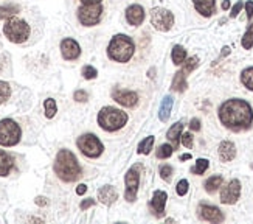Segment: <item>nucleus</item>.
<instances>
[{
  "mask_svg": "<svg viewBox=\"0 0 253 224\" xmlns=\"http://www.w3.org/2000/svg\"><path fill=\"white\" fill-rule=\"evenodd\" d=\"M180 142L185 148H193V136L189 132H182V137H180Z\"/></svg>",
  "mask_w": 253,
  "mask_h": 224,
  "instance_id": "obj_38",
  "label": "nucleus"
},
{
  "mask_svg": "<svg viewBox=\"0 0 253 224\" xmlns=\"http://www.w3.org/2000/svg\"><path fill=\"white\" fill-rule=\"evenodd\" d=\"M112 100L124 107H135L138 103V95L134 91H126V89H115L112 92Z\"/></svg>",
  "mask_w": 253,
  "mask_h": 224,
  "instance_id": "obj_14",
  "label": "nucleus"
},
{
  "mask_svg": "<svg viewBox=\"0 0 253 224\" xmlns=\"http://www.w3.org/2000/svg\"><path fill=\"white\" fill-rule=\"evenodd\" d=\"M129 117L128 114L123 112L118 107L114 106H104L101 107V111L98 112L96 122L99 124V128L106 132H116L120 131L126 123H128Z\"/></svg>",
  "mask_w": 253,
  "mask_h": 224,
  "instance_id": "obj_4",
  "label": "nucleus"
},
{
  "mask_svg": "<svg viewBox=\"0 0 253 224\" xmlns=\"http://www.w3.org/2000/svg\"><path fill=\"white\" fill-rule=\"evenodd\" d=\"M160 177L163 179L165 182H171V179H173V173H174V170L171 165H161L160 167Z\"/></svg>",
  "mask_w": 253,
  "mask_h": 224,
  "instance_id": "obj_35",
  "label": "nucleus"
},
{
  "mask_svg": "<svg viewBox=\"0 0 253 224\" xmlns=\"http://www.w3.org/2000/svg\"><path fill=\"white\" fill-rule=\"evenodd\" d=\"M83 3H101L103 0H81Z\"/></svg>",
  "mask_w": 253,
  "mask_h": 224,
  "instance_id": "obj_47",
  "label": "nucleus"
},
{
  "mask_svg": "<svg viewBox=\"0 0 253 224\" xmlns=\"http://www.w3.org/2000/svg\"><path fill=\"white\" fill-rule=\"evenodd\" d=\"M229 53H230V49H229V47H224V50H222V55H221V56H227Z\"/></svg>",
  "mask_w": 253,
  "mask_h": 224,
  "instance_id": "obj_48",
  "label": "nucleus"
},
{
  "mask_svg": "<svg viewBox=\"0 0 253 224\" xmlns=\"http://www.w3.org/2000/svg\"><path fill=\"white\" fill-rule=\"evenodd\" d=\"M76 147L81 153L89 159H96L101 156L104 151V145L101 143V140H99L95 134H90V132L83 134V136L78 137Z\"/></svg>",
  "mask_w": 253,
  "mask_h": 224,
  "instance_id": "obj_7",
  "label": "nucleus"
},
{
  "mask_svg": "<svg viewBox=\"0 0 253 224\" xmlns=\"http://www.w3.org/2000/svg\"><path fill=\"white\" fill-rule=\"evenodd\" d=\"M252 170H253V165H252Z\"/></svg>",
  "mask_w": 253,
  "mask_h": 224,
  "instance_id": "obj_50",
  "label": "nucleus"
},
{
  "mask_svg": "<svg viewBox=\"0 0 253 224\" xmlns=\"http://www.w3.org/2000/svg\"><path fill=\"white\" fill-rule=\"evenodd\" d=\"M241 83L253 92V67H247L241 72Z\"/></svg>",
  "mask_w": 253,
  "mask_h": 224,
  "instance_id": "obj_28",
  "label": "nucleus"
},
{
  "mask_svg": "<svg viewBox=\"0 0 253 224\" xmlns=\"http://www.w3.org/2000/svg\"><path fill=\"white\" fill-rule=\"evenodd\" d=\"M151 25L157 31H169L174 25V14L165 8H152L151 10Z\"/></svg>",
  "mask_w": 253,
  "mask_h": 224,
  "instance_id": "obj_9",
  "label": "nucleus"
},
{
  "mask_svg": "<svg viewBox=\"0 0 253 224\" xmlns=\"http://www.w3.org/2000/svg\"><path fill=\"white\" fill-rule=\"evenodd\" d=\"M182 132H184V123L182 122H177L174 123L173 126H171L166 132V139L173 143V147L174 149L179 147V143H180V137H182Z\"/></svg>",
  "mask_w": 253,
  "mask_h": 224,
  "instance_id": "obj_21",
  "label": "nucleus"
},
{
  "mask_svg": "<svg viewBox=\"0 0 253 224\" xmlns=\"http://www.w3.org/2000/svg\"><path fill=\"white\" fill-rule=\"evenodd\" d=\"M218 117L227 129L233 132H241L252 128L253 109L250 103L242 100V98H230L219 106Z\"/></svg>",
  "mask_w": 253,
  "mask_h": 224,
  "instance_id": "obj_1",
  "label": "nucleus"
},
{
  "mask_svg": "<svg viewBox=\"0 0 253 224\" xmlns=\"http://www.w3.org/2000/svg\"><path fill=\"white\" fill-rule=\"evenodd\" d=\"M81 75H83L84 79H95L98 76V72L92 66H84L83 70H81Z\"/></svg>",
  "mask_w": 253,
  "mask_h": 224,
  "instance_id": "obj_36",
  "label": "nucleus"
},
{
  "mask_svg": "<svg viewBox=\"0 0 253 224\" xmlns=\"http://www.w3.org/2000/svg\"><path fill=\"white\" fill-rule=\"evenodd\" d=\"M241 46L244 47V50H250L253 47V24H250L246 33H244L241 39Z\"/></svg>",
  "mask_w": 253,
  "mask_h": 224,
  "instance_id": "obj_31",
  "label": "nucleus"
},
{
  "mask_svg": "<svg viewBox=\"0 0 253 224\" xmlns=\"http://www.w3.org/2000/svg\"><path fill=\"white\" fill-rule=\"evenodd\" d=\"M44 111H45V117L47 119H53L58 112V104L53 98H47L44 101Z\"/></svg>",
  "mask_w": 253,
  "mask_h": 224,
  "instance_id": "obj_29",
  "label": "nucleus"
},
{
  "mask_svg": "<svg viewBox=\"0 0 253 224\" xmlns=\"http://www.w3.org/2000/svg\"><path fill=\"white\" fill-rule=\"evenodd\" d=\"M14 167V159L6 153V151L0 149V176L5 177L11 173Z\"/></svg>",
  "mask_w": 253,
  "mask_h": 224,
  "instance_id": "obj_23",
  "label": "nucleus"
},
{
  "mask_svg": "<svg viewBox=\"0 0 253 224\" xmlns=\"http://www.w3.org/2000/svg\"><path fill=\"white\" fill-rule=\"evenodd\" d=\"M22 129L13 119L0 120V147H16L21 142Z\"/></svg>",
  "mask_w": 253,
  "mask_h": 224,
  "instance_id": "obj_6",
  "label": "nucleus"
},
{
  "mask_svg": "<svg viewBox=\"0 0 253 224\" xmlns=\"http://www.w3.org/2000/svg\"><path fill=\"white\" fill-rule=\"evenodd\" d=\"M53 170L62 182H75L83 176V168H81L76 156L70 149L58 151Z\"/></svg>",
  "mask_w": 253,
  "mask_h": 224,
  "instance_id": "obj_2",
  "label": "nucleus"
},
{
  "mask_svg": "<svg viewBox=\"0 0 253 224\" xmlns=\"http://www.w3.org/2000/svg\"><path fill=\"white\" fill-rule=\"evenodd\" d=\"M21 11V6L16 3H8V5H0V21L13 17Z\"/></svg>",
  "mask_w": 253,
  "mask_h": 224,
  "instance_id": "obj_25",
  "label": "nucleus"
},
{
  "mask_svg": "<svg viewBox=\"0 0 253 224\" xmlns=\"http://www.w3.org/2000/svg\"><path fill=\"white\" fill-rule=\"evenodd\" d=\"M242 8H244V2H242V0H238V2L231 6V11H230V17H231V19H234V17H236L241 13Z\"/></svg>",
  "mask_w": 253,
  "mask_h": 224,
  "instance_id": "obj_39",
  "label": "nucleus"
},
{
  "mask_svg": "<svg viewBox=\"0 0 253 224\" xmlns=\"http://www.w3.org/2000/svg\"><path fill=\"white\" fill-rule=\"evenodd\" d=\"M188 87V83H186V74L184 70H179L174 74V78H173V83H171V91L174 92H179L182 94L186 91Z\"/></svg>",
  "mask_w": 253,
  "mask_h": 224,
  "instance_id": "obj_22",
  "label": "nucleus"
},
{
  "mask_svg": "<svg viewBox=\"0 0 253 224\" xmlns=\"http://www.w3.org/2000/svg\"><path fill=\"white\" fill-rule=\"evenodd\" d=\"M197 215L202 221H207V223H222L225 220V215L222 213V210L216 207V205H210V204L199 205Z\"/></svg>",
  "mask_w": 253,
  "mask_h": 224,
  "instance_id": "obj_12",
  "label": "nucleus"
},
{
  "mask_svg": "<svg viewBox=\"0 0 253 224\" xmlns=\"http://www.w3.org/2000/svg\"><path fill=\"white\" fill-rule=\"evenodd\" d=\"M31 28L30 25L26 24L23 19H19V17H8L5 25H3V34L5 38L13 42V44H23L28 41L30 38Z\"/></svg>",
  "mask_w": 253,
  "mask_h": 224,
  "instance_id": "obj_5",
  "label": "nucleus"
},
{
  "mask_svg": "<svg viewBox=\"0 0 253 224\" xmlns=\"http://www.w3.org/2000/svg\"><path fill=\"white\" fill-rule=\"evenodd\" d=\"M193 5L202 17H211L216 13V0H193Z\"/></svg>",
  "mask_w": 253,
  "mask_h": 224,
  "instance_id": "obj_19",
  "label": "nucleus"
},
{
  "mask_svg": "<svg viewBox=\"0 0 253 224\" xmlns=\"http://www.w3.org/2000/svg\"><path fill=\"white\" fill-rule=\"evenodd\" d=\"M98 199L104 205H112L116 199H118V192L114 185H104L98 190Z\"/></svg>",
  "mask_w": 253,
  "mask_h": 224,
  "instance_id": "obj_17",
  "label": "nucleus"
},
{
  "mask_svg": "<svg viewBox=\"0 0 253 224\" xmlns=\"http://www.w3.org/2000/svg\"><path fill=\"white\" fill-rule=\"evenodd\" d=\"M171 59L176 66H182L186 59V50L182 46H174L173 51H171Z\"/></svg>",
  "mask_w": 253,
  "mask_h": 224,
  "instance_id": "obj_26",
  "label": "nucleus"
},
{
  "mask_svg": "<svg viewBox=\"0 0 253 224\" xmlns=\"http://www.w3.org/2000/svg\"><path fill=\"white\" fill-rule=\"evenodd\" d=\"M197 67H199V58H197V56H191V58L185 59V62L182 64V70L185 72L186 75L191 74V72H193L194 69H197Z\"/></svg>",
  "mask_w": 253,
  "mask_h": 224,
  "instance_id": "obj_33",
  "label": "nucleus"
},
{
  "mask_svg": "<svg viewBox=\"0 0 253 224\" xmlns=\"http://www.w3.org/2000/svg\"><path fill=\"white\" fill-rule=\"evenodd\" d=\"M188 189H189V182L186 181V179H180V181L177 182V187H176V193L179 196H185L188 193Z\"/></svg>",
  "mask_w": 253,
  "mask_h": 224,
  "instance_id": "obj_37",
  "label": "nucleus"
},
{
  "mask_svg": "<svg viewBox=\"0 0 253 224\" xmlns=\"http://www.w3.org/2000/svg\"><path fill=\"white\" fill-rule=\"evenodd\" d=\"M229 8H230V0H224V2H222V10L227 11Z\"/></svg>",
  "mask_w": 253,
  "mask_h": 224,
  "instance_id": "obj_46",
  "label": "nucleus"
},
{
  "mask_svg": "<svg viewBox=\"0 0 253 224\" xmlns=\"http://www.w3.org/2000/svg\"><path fill=\"white\" fill-rule=\"evenodd\" d=\"M34 202L38 204V205H45V204H47V198H44V196H38Z\"/></svg>",
  "mask_w": 253,
  "mask_h": 224,
  "instance_id": "obj_45",
  "label": "nucleus"
},
{
  "mask_svg": "<svg viewBox=\"0 0 253 224\" xmlns=\"http://www.w3.org/2000/svg\"><path fill=\"white\" fill-rule=\"evenodd\" d=\"M59 49H61L62 58H64L66 61H75V59H78L81 56V47H79V44L75 39H71V38L62 39Z\"/></svg>",
  "mask_w": 253,
  "mask_h": 224,
  "instance_id": "obj_13",
  "label": "nucleus"
},
{
  "mask_svg": "<svg viewBox=\"0 0 253 224\" xmlns=\"http://www.w3.org/2000/svg\"><path fill=\"white\" fill-rule=\"evenodd\" d=\"M241 198V181L239 179H231L222 187L221 190V202L222 204H236Z\"/></svg>",
  "mask_w": 253,
  "mask_h": 224,
  "instance_id": "obj_11",
  "label": "nucleus"
},
{
  "mask_svg": "<svg viewBox=\"0 0 253 224\" xmlns=\"http://www.w3.org/2000/svg\"><path fill=\"white\" fill-rule=\"evenodd\" d=\"M208 167H210V160L208 159H197L196 160V164H194V167L191 168V173L193 174H197V176H201V174H204L207 170H208Z\"/></svg>",
  "mask_w": 253,
  "mask_h": 224,
  "instance_id": "obj_30",
  "label": "nucleus"
},
{
  "mask_svg": "<svg viewBox=\"0 0 253 224\" xmlns=\"http://www.w3.org/2000/svg\"><path fill=\"white\" fill-rule=\"evenodd\" d=\"M73 100L78 101V103H86L89 100V94L86 91H76L73 94Z\"/></svg>",
  "mask_w": 253,
  "mask_h": 224,
  "instance_id": "obj_40",
  "label": "nucleus"
},
{
  "mask_svg": "<svg viewBox=\"0 0 253 224\" xmlns=\"http://www.w3.org/2000/svg\"><path fill=\"white\" fill-rule=\"evenodd\" d=\"M222 184H224V177H222L221 174H214V176L208 177V179H207V181L204 182L205 192L210 193V195H213L214 192H218V190L221 189Z\"/></svg>",
  "mask_w": 253,
  "mask_h": 224,
  "instance_id": "obj_24",
  "label": "nucleus"
},
{
  "mask_svg": "<svg viewBox=\"0 0 253 224\" xmlns=\"http://www.w3.org/2000/svg\"><path fill=\"white\" fill-rule=\"evenodd\" d=\"M188 159H191V154H182V156H180V160H188Z\"/></svg>",
  "mask_w": 253,
  "mask_h": 224,
  "instance_id": "obj_49",
  "label": "nucleus"
},
{
  "mask_svg": "<svg viewBox=\"0 0 253 224\" xmlns=\"http://www.w3.org/2000/svg\"><path fill=\"white\" fill-rule=\"evenodd\" d=\"M154 136H148V137H144L140 143H138V148H137V153L138 154H144V156H148L151 153V149L152 147H154Z\"/></svg>",
  "mask_w": 253,
  "mask_h": 224,
  "instance_id": "obj_27",
  "label": "nucleus"
},
{
  "mask_svg": "<svg viewBox=\"0 0 253 224\" xmlns=\"http://www.w3.org/2000/svg\"><path fill=\"white\" fill-rule=\"evenodd\" d=\"M244 8H246L247 19H252V17H253V2H252V0H247V2L244 3Z\"/></svg>",
  "mask_w": 253,
  "mask_h": 224,
  "instance_id": "obj_42",
  "label": "nucleus"
},
{
  "mask_svg": "<svg viewBox=\"0 0 253 224\" xmlns=\"http://www.w3.org/2000/svg\"><path fill=\"white\" fill-rule=\"evenodd\" d=\"M11 97V86L6 81H0V104H3Z\"/></svg>",
  "mask_w": 253,
  "mask_h": 224,
  "instance_id": "obj_34",
  "label": "nucleus"
},
{
  "mask_svg": "<svg viewBox=\"0 0 253 224\" xmlns=\"http://www.w3.org/2000/svg\"><path fill=\"white\" fill-rule=\"evenodd\" d=\"M87 192V185L86 184H79L78 187H76V193L81 196V195H84Z\"/></svg>",
  "mask_w": 253,
  "mask_h": 224,
  "instance_id": "obj_44",
  "label": "nucleus"
},
{
  "mask_svg": "<svg viewBox=\"0 0 253 224\" xmlns=\"http://www.w3.org/2000/svg\"><path fill=\"white\" fill-rule=\"evenodd\" d=\"M173 104H174V100L171 95H166L163 97V100H161V104L159 107V120L160 122H168L169 117H171V111H173Z\"/></svg>",
  "mask_w": 253,
  "mask_h": 224,
  "instance_id": "obj_20",
  "label": "nucleus"
},
{
  "mask_svg": "<svg viewBox=\"0 0 253 224\" xmlns=\"http://www.w3.org/2000/svg\"><path fill=\"white\" fill-rule=\"evenodd\" d=\"M103 16L101 3H83L78 8V21L84 26L98 25Z\"/></svg>",
  "mask_w": 253,
  "mask_h": 224,
  "instance_id": "obj_8",
  "label": "nucleus"
},
{
  "mask_svg": "<svg viewBox=\"0 0 253 224\" xmlns=\"http://www.w3.org/2000/svg\"><path fill=\"white\" fill-rule=\"evenodd\" d=\"M168 201V195L163 190H156L154 195H152V199L149 202L152 213L156 215L157 218H161L165 215V205Z\"/></svg>",
  "mask_w": 253,
  "mask_h": 224,
  "instance_id": "obj_15",
  "label": "nucleus"
},
{
  "mask_svg": "<svg viewBox=\"0 0 253 224\" xmlns=\"http://www.w3.org/2000/svg\"><path fill=\"white\" fill-rule=\"evenodd\" d=\"M144 16H146V13H144L141 5L135 3V5H131V6L126 8V21H128V24L132 26L141 25L144 21Z\"/></svg>",
  "mask_w": 253,
  "mask_h": 224,
  "instance_id": "obj_16",
  "label": "nucleus"
},
{
  "mask_svg": "<svg viewBox=\"0 0 253 224\" xmlns=\"http://www.w3.org/2000/svg\"><path fill=\"white\" fill-rule=\"evenodd\" d=\"M218 154H219L221 162H231V160L236 157V147H234L233 142L224 140L219 143Z\"/></svg>",
  "mask_w": 253,
  "mask_h": 224,
  "instance_id": "obj_18",
  "label": "nucleus"
},
{
  "mask_svg": "<svg viewBox=\"0 0 253 224\" xmlns=\"http://www.w3.org/2000/svg\"><path fill=\"white\" fill-rule=\"evenodd\" d=\"M140 165H135L128 170V173L124 176V199L128 202H134L137 199L138 193V185H140Z\"/></svg>",
  "mask_w": 253,
  "mask_h": 224,
  "instance_id": "obj_10",
  "label": "nucleus"
},
{
  "mask_svg": "<svg viewBox=\"0 0 253 224\" xmlns=\"http://www.w3.org/2000/svg\"><path fill=\"white\" fill-rule=\"evenodd\" d=\"M174 153V147L169 143H163L157 148V159H169Z\"/></svg>",
  "mask_w": 253,
  "mask_h": 224,
  "instance_id": "obj_32",
  "label": "nucleus"
},
{
  "mask_svg": "<svg viewBox=\"0 0 253 224\" xmlns=\"http://www.w3.org/2000/svg\"><path fill=\"white\" fill-rule=\"evenodd\" d=\"M92 205H95V199L87 198V199H84L83 202L79 204V209H81V210H87L89 207H92Z\"/></svg>",
  "mask_w": 253,
  "mask_h": 224,
  "instance_id": "obj_41",
  "label": "nucleus"
},
{
  "mask_svg": "<svg viewBox=\"0 0 253 224\" xmlns=\"http://www.w3.org/2000/svg\"><path fill=\"white\" fill-rule=\"evenodd\" d=\"M201 120L199 119H193L191 122H189V129L191 131H201Z\"/></svg>",
  "mask_w": 253,
  "mask_h": 224,
  "instance_id": "obj_43",
  "label": "nucleus"
},
{
  "mask_svg": "<svg viewBox=\"0 0 253 224\" xmlns=\"http://www.w3.org/2000/svg\"><path fill=\"white\" fill-rule=\"evenodd\" d=\"M135 53V44L132 38H129L128 34H115L111 39L109 46H107V56L112 61L120 62H129Z\"/></svg>",
  "mask_w": 253,
  "mask_h": 224,
  "instance_id": "obj_3",
  "label": "nucleus"
}]
</instances>
